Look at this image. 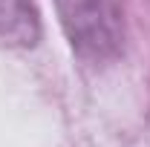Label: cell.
<instances>
[{
  "label": "cell",
  "mask_w": 150,
  "mask_h": 147,
  "mask_svg": "<svg viewBox=\"0 0 150 147\" xmlns=\"http://www.w3.org/2000/svg\"><path fill=\"white\" fill-rule=\"evenodd\" d=\"M38 37V18L32 0H0V40L32 43Z\"/></svg>",
  "instance_id": "obj_2"
},
{
  "label": "cell",
  "mask_w": 150,
  "mask_h": 147,
  "mask_svg": "<svg viewBox=\"0 0 150 147\" xmlns=\"http://www.w3.org/2000/svg\"><path fill=\"white\" fill-rule=\"evenodd\" d=\"M61 26L84 61H110L121 49V12L115 0H55Z\"/></svg>",
  "instance_id": "obj_1"
}]
</instances>
